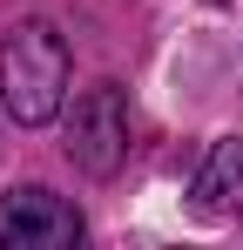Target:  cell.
I'll return each mask as SVG.
<instances>
[{"instance_id":"obj_1","label":"cell","mask_w":243,"mask_h":250,"mask_svg":"<svg viewBox=\"0 0 243 250\" xmlns=\"http://www.w3.org/2000/svg\"><path fill=\"white\" fill-rule=\"evenodd\" d=\"M68 41L47 21H14L0 41V108L20 128H40L68 108Z\"/></svg>"},{"instance_id":"obj_3","label":"cell","mask_w":243,"mask_h":250,"mask_svg":"<svg viewBox=\"0 0 243 250\" xmlns=\"http://www.w3.org/2000/svg\"><path fill=\"white\" fill-rule=\"evenodd\" d=\"M81 230V209L40 183H14L0 196V250H75Z\"/></svg>"},{"instance_id":"obj_2","label":"cell","mask_w":243,"mask_h":250,"mask_svg":"<svg viewBox=\"0 0 243 250\" xmlns=\"http://www.w3.org/2000/svg\"><path fill=\"white\" fill-rule=\"evenodd\" d=\"M68 163L81 176H115L128 163V95L115 82H95L75 95V108H68Z\"/></svg>"},{"instance_id":"obj_4","label":"cell","mask_w":243,"mask_h":250,"mask_svg":"<svg viewBox=\"0 0 243 250\" xmlns=\"http://www.w3.org/2000/svg\"><path fill=\"white\" fill-rule=\"evenodd\" d=\"M189 196H196V216H230L243 203V135H216L209 142Z\"/></svg>"}]
</instances>
